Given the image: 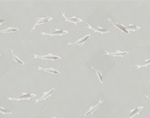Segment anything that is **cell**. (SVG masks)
Wrapping results in <instances>:
<instances>
[{
  "label": "cell",
  "mask_w": 150,
  "mask_h": 118,
  "mask_svg": "<svg viewBox=\"0 0 150 118\" xmlns=\"http://www.w3.org/2000/svg\"><path fill=\"white\" fill-rule=\"evenodd\" d=\"M34 57L33 58L40 59L41 60H51L52 61L55 60H58L61 59V57L57 55H54L52 54L49 53L48 55H44V56H38L33 54Z\"/></svg>",
  "instance_id": "cell-1"
},
{
  "label": "cell",
  "mask_w": 150,
  "mask_h": 118,
  "mask_svg": "<svg viewBox=\"0 0 150 118\" xmlns=\"http://www.w3.org/2000/svg\"><path fill=\"white\" fill-rule=\"evenodd\" d=\"M53 19V18L51 17L45 18H36L35 20H36V21H37V22L34 25L33 28L32 29V30H31L30 33H31V32L33 30V33H35V28L37 25H40L41 24L48 22L50 21L51 20Z\"/></svg>",
  "instance_id": "cell-5"
},
{
  "label": "cell",
  "mask_w": 150,
  "mask_h": 118,
  "mask_svg": "<svg viewBox=\"0 0 150 118\" xmlns=\"http://www.w3.org/2000/svg\"><path fill=\"white\" fill-rule=\"evenodd\" d=\"M54 91V88H52V89L50 90L49 91H48L47 92H44L43 93V96H42L41 98H40L39 99H35V100H33V101H36V102L35 103V104H36L38 102H40V101H42V100H45V101L46 99L47 98H48L49 97L51 96V94H52L53 92Z\"/></svg>",
  "instance_id": "cell-9"
},
{
  "label": "cell",
  "mask_w": 150,
  "mask_h": 118,
  "mask_svg": "<svg viewBox=\"0 0 150 118\" xmlns=\"http://www.w3.org/2000/svg\"><path fill=\"white\" fill-rule=\"evenodd\" d=\"M22 95L21 96H18L17 98H9L7 97L8 99L7 100H16L17 101H19L20 100H25V99H28L29 101L31 98L36 97L37 95L34 94H28V93H22Z\"/></svg>",
  "instance_id": "cell-2"
},
{
  "label": "cell",
  "mask_w": 150,
  "mask_h": 118,
  "mask_svg": "<svg viewBox=\"0 0 150 118\" xmlns=\"http://www.w3.org/2000/svg\"><path fill=\"white\" fill-rule=\"evenodd\" d=\"M126 29H127V31H133V32H134L136 30H138L140 29L139 26H136V25H132V24H130L129 25L127 26H126Z\"/></svg>",
  "instance_id": "cell-14"
},
{
  "label": "cell",
  "mask_w": 150,
  "mask_h": 118,
  "mask_svg": "<svg viewBox=\"0 0 150 118\" xmlns=\"http://www.w3.org/2000/svg\"><path fill=\"white\" fill-rule=\"evenodd\" d=\"M38 70H43L45 72H48V73H51L52 74H60V72L58 71V70H56L54 69L52 67H50V68H42L41 66H38Z\"/></svg>",
  "instance_id": "cell-13"
},
{
  "label": "cell",
  "mask_w": 150,
  "mask_h": 118,
  "mask_svg": "<svg viewBox=\"0 0 150 118\" xmlns=\"http://www.w3.org/2000/svg\"><path fill=\"white\" fill-rule=\"evenodd\" d=\"M0 112L3 114V115H5V114H12V112H10V111L7 110L3 108L2 106H0Z\"/></svg>",
  "instance_id": "cell-18"
},
{
  "label": "cell",
  "mask_w": 150,
  "mask_h": 118,
  "mask_svg": "<svg viewBox=\"0 0 150 118\" xmlns=\"http://www.w3.org/2000/svg\"><path fill=\"white\" fill-rule=\"evenodd\" d=\"M51 118H58V117H52Z\"/></svg>",
  "instance_id": "cell-22"
},
{
  "label": "cell",
  "mask_w": 150,
  "mask_h": 118,
  "mask_svg": "<svg viewBox=\"0 0 150 118\" xmlns=\"http://www.w3.org/2000/svg\"><path fill=\"white\" fill-rule=\"evenodd\" d=\"M12 56L13 57L14 61H16L17 62L19 63H21V64H22V65H24V63H23L22 61L18 57H17L13 53L12 49Z\"/></svg>",
  "instance_id": "cell-19"
},
{
  "label": "cell",
  "mask_w": 150,
  "mask_h": 118,
  "mask_svg": "<svg viewBox=\"0 0 150 118\" xmlns=\"http://www.w3.org/2000/svg\"><path fill=\"white\" fill-rule=\"evenodd\" d=\"M68 31L66 30H60L58 29H55V31L54 32H51V33H43L41 32V35H49L50 37H52L53 36H59L62 37L63 34L68 33Z\"/></svg>",
  "instance_id": "cell-4"
},
{
  "label": "cell",
  "mask_w": 150,
  "mask_h": 118,
  "mask_svg": "<svg viewBox=\"0 0 150 118\" xmlns=\"http://www.w3.org/2000/svg\"><path fill=\"white\" fill-rule=\"evenodd\" d=\"M18 29H16V28H13L11 27H8V29H6L5 30H0V33H13V32H15V31L18 30Z\"/></svg>",
  "instance_id": "cell-16"
},
{
  "label": "cell",
  "mask_w": 150,
  "mask_h": 118,
  "mask_svg": "<svg viewBox=\"0 0 150 118\" xmlns=\"http://www.w3.org/2000/svg\"><path fill=\"white\" fill-rule=\"evenodd\" d=\"M5 22H6V20H0V25H1L2 23H4Z\"/></svg>",
  "instance_id": "cell-20"
},
{
  "label": "cell",
  "mask_w": 150,
  "mask_h": 118,
  "mask_svg": "<svg viewBox=\"0 0 150 118\" xmlns=\"http://www.w3.org/2000/svg\"><path fill=\"white\" fill-rule=\"evenodd\" d=\"M66 12V11L64 13H63V10H62V14L63 16L64 17V18L66 19L65 21H68L70 22H72V23H74L75 25H77V22H82L83 20L82 19H80V18H77L75 17L74 16L72 18L66 17L65 14V13Z\"/></svg>",
  "instance_id": "cell-7"
},
{
  "label": "cell",
  "mask_w": 150,
  "mask_h": 118,
  "mask_svg": "<svg viewBox=\"0 0 150 118\" xmlns=\"http://www.w3.org/2000/svg\"><path fill=\"white\" fill-rule=\"evenodd\" d=\"M89 26L88 27H86V28H89V29H91L92 30H94L95 33L98 32V33H101V34L102 35L104 33H109L110 31H108V30L105 29H103L102 27H100L99 26H98V27L99 28H94L91 26L90 25H89L88 23H87Z\"/></svg>",
  "instance_id": "cell-10"
},
{
  "label": "cell",
  "mask_w": 150,
  "mask_h": 118,
  "mask_svg": "<svg viewBox=\"0 0 150 118\" xmlns=\"http://www.w3.org/2000/svg\"><path fill=\"white\" fill-rule=\"evenodd\" d=\"M90 66L91 67V68H92V69H94V70H95V72H96V74H97V76H98V79H99V81H100V82H101L102 83L103 79L102 77V70L99 71V70H98L97 69H96V68L92 67L91 66Z\"/></svg>",
  "instance_id": "cell-15"
},
{
  "label": "cell",
  "mask_w": 150,
  "mask_h": 118,
  "mask_svg": "<svg viewBox=\"0 0 150 118\" xmlns=\"http://www.w3.org/2000/svg\"><path fill=\"white\" fill-rule=\"evenodd\" d=\"M143 107H140L138 108L135 109V110H130L129 112L130 113L126 118H132L134 116H135L136 115H139L140 111H141L143 109Z\"/></svg>",
  "instance_id": "cell-12"
},
{
  "label": "cell",
  "mask_w": 150,
  "mask_h": 118,
  "mask_svg": "<svg viewBox=\"0 0 150 118\" xmlns=\"http://www.w3.org/2000/svg\"><path fill=\"white\" fill-rule=\"evenodd\" d=\"M106 19L107 20L109 21L110 22H111V23H112V24H113V25H114V27H115V28H117V29H118L119 30H121V31H122V33H123V32H124V33H126L129 34H130V32L127 31V29H126V27H125V26L123 25V24H122V23L121 25H119V24L118 23V22H113L109 18H107V19Z\"/></svg>",
  "instance_id": "cell-6"
},
{
  "label": "cell",
  "mask_w": 150,
  "mask_h": 118,
  "mask_svg": "<svg viewBox=\"0 0 150 118\" xmlns=\"http://www.w3.org/2000/svg\"><path fill=\"white\" fill-rule=\"evenodd\" d=\"M143 94H144V95H145V96H146V97L147 98V99H148V100H149V101H150V98H149V96H148V95H147H147H146L144 93H143Z\"/></svg>",
  "instance_id": "cell-21"
},
{
  "label": "cell",
  "mask_w": 150,
  "mask_h": 118,
  "mask_svg": "<svg viewBox=\"0 0 150 118\" xmlns=\"http://www.w3.org/2000/svg\"><path fill=\"white\" fill-rule=\"evenodd\" d=\"M105 101V100L102 101V98H101L100 99V101H99V102L98 103L97 105H95L94 106H91L90 107V109H89V110L84 115H88L90 114H93V113L96 110L98 109V108L99 107V106L102 104V103L103 101Z\"/></svg>",
  "instance_id": "cell-11"
},
{
  "label": "cell",
  "mask_w": 150,
  "mask_h": 118,
  "mask_svg": "<svg viewBox=\"0 0 150 118\" xmlns=\"http://www.w3.org/2000/svg\"><path fill=\"white\" fill-rule=\"evenodd\" d=\"M0 56H1V54H0Z\"/></svg>",
  "instance_id": "cell-23"
},
{
  "label": "cell",
  "mask_w": 150,
  "mask_h": 118,
  "mask_svg": "<svg viewBox=\"0 0 150 118\" xmlns=\"http://www.w3.org/2000/svg\"><path fill=\"white\" fill-rule=\"evenodd\" d=\"M104 51L106 52V53L104 55H110V56H113L114 57H122L123 56L126 55L129 53L128 52H122V51L118 50H116V52H114V53L107 52L106 50H104Z\"/></svg>",
  "instance_id": "cell-8"
},
{
  "label": "cell",
  "mask_w": 150,
  "mask_h": 118,
  "mask_svg": "<svg viewBox=\"0 0 150 118\" xmlns=\"http://www.w3.org/2000/svg\"><path fill=\"white\" fill-rule=\"evenodd\" d=\"M145 63L143 64L142 65H135L134 66H137L138 68L136 69V70L138 69L139 68H140V67H146L147 66L149 65H150V59H146V60H144Z\"/></svg>",
  "instance_id": "cell-17"
},
{
  "label": "cell",
  "mask_w": 150,
  "mask_h": 118,
  "mask_svg": "<svg viewBox=\"0 0 150 118\" xmlns=\"http://www.w3.org/2000/svg\"><path fill=\"white\" fill-rule=\"evenodd\" d=\"M90 34H88L86 36H84L82 38H79L78 40L76 41L74 43H70L69 42H67L68 43H65V45H81L80 47L82 46L84 44V42H85L90 37Z\"/></svg>",
  "instance_id": "cell-3"
}]
</instances>
